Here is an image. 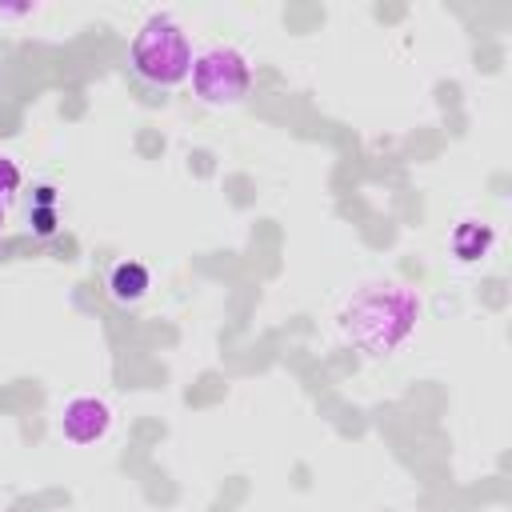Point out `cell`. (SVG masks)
<instances>
[{
    "label": "cell",
    "instance_id": "9",
    "mask_svg": "<svg viewBox=\"0 0 512 512\" xmlns=\"http://www.w3.org/2000/svg\"><path fill=\"white\" fill-rule=\"evenodd\" d=\"M4 220H8V212H4V208H0V232H4Z\"/></svg>",
    "mask_w": 512,
    "mask_h": 512
},
{
    "label": "cell",
    "instance_id": "2",
    "mask_svg": "<svg viewBox=\"0 0 512 512\" xmlns=\"http://www.w3.org/2000/svg\"><path fill=\"white\" fill-rule=\"evenodd\" d=\"M132 72L152 88H176L192 68V44L172 16H148L128 48Z\"/></svg>",
    "mask_w": 512,
    "mask_h": 512
},
{
    "label": "cell",
    "instance_id": "4",
    "mask_svg": "<svg viewBox=\"0 0 512 512\" xmlns=\"http://www.w3.org/2000/svg\"><path fill=\"white\" fill-rule=\"evenodd\" d=\"M112 428V408L100 396H72L60 408V432L68 444H96Z\"/></svg>",
    "mask_w": 512,
    "mask_h": 512
},
{
    "label": "cell",
    "instance_id": "1",
    "mask_svg": "<svg viewBox=\"0 0 512 512\" xmlns=\"http://www.w3.org/2000/svg\"><path fill=\"white\" fill-rule=\"evenodd\" d=\"M420 320V296L404 284H368L340 308V336L364 356L396 352Z\"/></svg>",
    "mask_w": 512,
    "mask_h": 512
},
{
    "label": "cell",
    "instance_id": "5",
    "mask_svg": "<svg viewBox=\"0 0 512 512\" xmlns=\"http://www.w3.org/2000/svg\"><path fill=\"white\" fill-rule=\"evenodd\" d=\"M148 288H152V276H148V268H144L140 260H120V264H112V272H108V292H112L116 304H136V300H144Z\"/></svg>",
    "mask_w": 512,
    "mask_h": 512
},
{
    "label": "cell",
    "instance_id": "6",
    "mask_svg": "<svg viewBox=\"0 0 512 512\" xmlns=\"http://www.w3.org/2000/svg\"><path fill=\"white\" fill-rule=\"evenodd\" d=\"M492 244H496V236H492V228L480 224V220H460V224L452 228V252H456L460 264H476L480 256H488Z\"/></svg>",
    "mask_w": 512,
    "mask_h": 512
},
{
    "label": "cell",
    "instance_id": "3",
    "mask_svg": "<svg viewBox=\"0 0 512 512\" xmlns=\"http://www.w3.org/2000/svg\"><path fill=\"white\" fill-rule=\"evenodd\" d=\"M188 76H192L196 100L208 108H232L252 88V68L244 60V52H236L228 44H212V48L196 52Z\"/></svg>",
    "mask_w": 512,
    "mask_h": 512
},
{
    "label": "cell",
    "instance_id": "8",
    "mask_svg": "<svg viewBox=\"0 0 512 512\" xmlns=\"http://www.w3.org/2000/svg\"><path fill=\"white\" fill-rule=\"evenodd\" d=\"M32 220H36V232H40V236H48V232L56 228V216H52V208H48V204H40V208L32 212Z\"/></svg>",
    "mask_w": 512,
    "mask_h": 512
},
{
    "label": "cell",
    "instance_id": "7",
    "mask_svg": "<svg viewBox=\"0 0 512 512\" xmlns=\"http://www.w3.org/2000/svg\"><path fill=\"white\" fill-rule=\"evenodd\" d=\"M20 164L12 156H0V208H8V200L20 192Z\"/></svg>",
    "mask_w": 512,
    "mask_h": 512
}]
</instances>
